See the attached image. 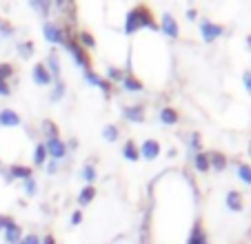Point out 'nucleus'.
I'll use <instances>...</instances> for the list:
<instances>
[{
    "label": "nucleus",
    "instance_id": "31",
    "mask_svg": "<svg viewBox=\"0 0 251 244\" xmlns=\"http://www.w3.org/2000/svg\"><path fill=\"white\" fill-rule=\"evenodd\" d=\"M45 129H47L49 138H58V129H56V124H53L51 120H47V122H45Z\"/></svg>",
    "mask_w": 251,
    "mask_h": 244
},
{
    "label": "nucleus",
    "instance_id": "25",
    "mask_svg": "<svg viewBox=\"0 0 251 244\" xmlns=\"http://www.w3.org/2000/svg\"><path fill=\"white\" fill-rule=\"evenodd\" d=\"M238 178L251 187V165H238Z\"/></svg>",
    "mask_w": 251,
    "mask_h": 244
},
{
    "label": "nucleus",
    "instance_id": "1",
    "mask_svg": "<svg viewBox=\"0 0 251 244\" xmlns=\"http://www.w3.org/2000/svg\"><path fill=\"white\" fill-rule=\"evenodd\" d=\"M145 27L158 29V23L153 20V14H151V9H149V7L138 5V7H133V9L127 14V20H125V33H127V36H131V33H136L138 29H145Z\"/></svg>",
    "mask_w": 251,
    "mask_h": 244
},
{
    "label": "nucleus",
    "instance_id": "40",
    "mask_svg": "<svg viewBox=\"0 0 251 244\" xmlns=\"http://www.w3.org/2000/svg\"><path fill=\"white\" fill-rule=\"evenodd\" d=\"M9 220H11V218H7V216H0V231H5V226L9 224Z\"/></svg>",
    "mask_w": 251,
    "mask_h": 244
},
{
    "label": "nucleus",
    "instance_id": "12",
    "mask_svg": "<svg viewBox=\"0 0 251 244\" xmlns=\"http://www.w3.org/2000/svg\"><path fill=\"white\" fill-rule=\"evenodd\" d=\"M123 116L127 118L129 122H145V109L140 104H133V107H125Z\"/></svg>",
    "mask_w": 251,
    "mask_h": 244
},
{
    "label": "nucleus",
    "instance_id": "19",
    "mask_svg": "<svg viewBox=\"0 0 251 244\" xmlns=\"http://www.w3.org/2000/svg\"><path fill=\"white\" fill-rule=\"evenodd\" d=\"M160 122L162 124H176L178 122V111L176 109H171V107H165V109H160Z\"/></svg>",
    "mask_w": 251,
    "mask_h": 244
},
{
    "label": "nucleus",
    "instance_id": "24",
    "mask_svg": "<svg viewBox=\"0 0 251 244\" xmlns=\"http://www.w3.org/2000/svg\"><path fill=\"white\" fill-rule=\"evenodd\" d=\"M49 73H51V78L60 80V65H58V56L56 53H49Z\"/></svg>",
    "mask_w": 251,
    "mask_h": 244
},
{
    "label": "nucleus",
    "instance_id": "22",
    "mask_svg": "<svg viewBox=\"0 0 251 244\" xmlns=\"http://www.w3.org/2000/svg\"><path fill=\"white\" fill-rule=\"evenodd\" d=\"M94 197H96V189L87 184V187L80 191V195H78V204H80V207H85V204H89V202L94 200Z\"/></svg>",
    "mask_w": 251,
    "mask_h": 244
},
{
    "label": "nucleus",
    "instance_id": "13",
    "mask_svg": "<svg viewBox=\"0 0 251 244\" xmlns=\"http://www.w3.org/2000/svg\"><path fill=\"white\" fill-rule=\"evenodd\" d=\"M123 87H125V91H129V94H138V91H142V82L131 73V71L123 75Z\"/></svg>",
    "mask_w": 251,
    "mask_h": 244
},
{
    "label": "nucleus",
    "instance_id": "36",
    "mask_svg": "<svg viewBox=\"0 0 251 244\" xmlns=\"http://www.w3.org/2000/svg\"><path fill=\"white\" fill-rule=\"evenodd\" d=\"M191 149H194V151H198V153H200V136H198V133H194V136H191Z\"/></svg>",
    "mask_w": 251,
    "mask_h": 244
},
{
    "label": "nucleus",
    "instance_id": "26",
    "mask_svg": "<svg viewBox=\"0 0 251 244\" xmlns=\"http://www.w3.org/2000/svg\"><path fill=\"white\" fill-rule=\"evenodd\" d=\"M102 136H104V140H107V142H116V140H118V136H120V131L114 127V124H107V127H104V131H102Z\"/></svg>",
    "mask_w": 251,
    "mask_h": 244
},
{
    "label": "nucleus",
    "instance_id": "14",
    "mask_svg": "<svg viewBox=\"0 0 251 244\" xmlns=\"http://www.w3.org/2000/svg\"><path fill=\"white\" fill-rule=\"evenodd\" d=\"M225 204L229 211H242V195L238 191H229L225 197Z\"/></svg>",
    "mask_w": 251,
    "mask_h": 244
},
{
    "label": "nucleus",
    "instance_id": "6",
    "mask_svg": "<svg viewBox=\"0 0 251 244\" xmlns=\"http://www.w3.org/2000/svg\"><path fill=\"white\" fill-rule=\"evenodd\" d=\"M51 73H49V69H47V65L45 62H38V65L33 67V82L36 85H40V87H47V85H51Z\"/></svg>",
    "mask_w": 251,
    "mask_h": 244
},
{
    "label": "nucleus",
    "instance_id": "9",
    "mask_svg": "<svg viewBox=\"0 0 251 244\" xmlns=\"http://www.w3.org/2000/svg\"><path fill=\"white\" fill-rule=\"evenodd\" d=\"M162 31L167 33V36L171 38V40H176V38H178V33H180V29H178V23H176V18L171 14H165L162 16Z\"/></svg>",
    "mask_w": 251,
    "mask_h": 244
},
{
    "label": "nucleus",
    "instance_id": "27",
    "mask_svg": "<svg viewBox=\"0 0 251 244\" xmlns=\"http://www.w3.org/2000/svg\"><path fill=\"white\" fill-rule=\"evenodd\" d=\"M14 73V67L9 65V62H0V80H5L7 82V78Z\"/></svg>",
    "mask_w": 251,
    "mask_h": 244
},
{
    "label": "nucleus",
    "instance_id": "2",
    "mask_svg": "<svg viewBox=\"0 0 251 244\" xmlns=\"http://www.w3.org/2000/svg\"><path fill=\"white\" fill-rule=\"evenodd\" d=\"M225 33V27L223 24H216L211 20H200V36H202L204 43H213V40H218L220 36Z\"/></svg>",
    "mask_w": 251,
    "mask_h": 244
},
{
    "label": "nucleus",
    "instance_id": "15",
    "mask_svg": "<svg viewBox=\"0 0 251 244\" xmlns=\"http://www.w3.org/2000/svg\"><path fill=\"white\" fill-rule=\"evenodd\" d=\"M5 240L9 244H18L20 242V226L14 220H9V224L5 226Z\"/></svg>",
    "mask_w": 251,
    "mask_h": 244
},
{
    "label": "nucleus",
    "instance_id": "33",
    "mask_svg": "<svg viewBox=\"0 0 251 244\" xmlns=\"http://www.w3.org/2000/svg\"><path fill=\"white\" fill-rule=\"evenodd\" d=\"M18 244H40V240H38V235L29 233L27 238H20V242H18Z\"/></svg>",
    "mask_w": 251,
    "mask_h": 244
},
{
    "label": "nucleus",
    "instance_id": "32",
    "mask_svg": "<svg viewBox=\"0 0 251 244\" xmlns=\"http://www.w3.org/2000/svg\"><path fill=\"white\" fill-rule=\"evenodd\" d=\"M31 7H33V9H38V11H43V14H47V11H49V2H43V0L31 2Z\"/></svg>",
    "mask_w": 251,
    "mask_h": 244
},
{
    "label": "nucleus",
    "instance_id": "28",
    "mask_svg": "<svg viewBox=\"0 0 251 244\" xmlns=\"http://www.w3.org/2000/svg\"><path fill=\"white\" fill-rule=\"evenodd\" d=\"M18 53L23 58H29L33 53V43H20L18 45Z\"/></svg>",
    "mask_w": 251,
    "mask_h": 244
},
{
    "label": "nucleus",
    "instance_id": "29",
    "mask_svg": "<svg viewBox=\"0 0 251 244\" xmlns=\"http://www.w3.org/2000/svg\"><path fill=\"white\" fill-rule=\"evenodd\" d=\"M80 43L85 45V47H96V40H94V36H91L89 31H82L80 33Z\"/></svg>",
    "mask_w": 251,
    "mask_h": 244
},
{
    "label": "nucleus",
    "instance_id": "42",
    "mask_svg": "<svg viewBox=\"0 0 251 244\" xmlns=\"http://www.w3.org/2000/svg\"><path fill=\"white\" fill-rule=\"evenodd\" d=\"M56 169H58V165H56V160H53L51 165L47 167V171H49V173H56Z\"/></svg>",
    "mask_w": 251,
    "mask_h": 244
},
{
    "label": "nucleus",
    "instance_id": "38",
    "mask_svg": "<svg viewBox=\"0 0 251 244\" xmlns=\"http://www.w3.org/2000/svg\"><path fill=\"white\" fill-rule=\"evenodd\" d=\"M9 94H11L9 85H7L5 80H0V96H9Z\"/></svg>",
    "mask_w": 251,
    "mask_h": 244
},
{
    "label": "nucleus",
    "instance_id": "21",
    "mask_svg": "<svg viewBox=\"0 0 251 244\" xmlns=\"http://www.w3.org/2000/svg\"><path fill=\"white\" fill-rule=\"evenodd\" d=\"M209 167H213V169H225V167H227V158H225L223 153H218V151H211V153H209Z\"/></svg>",
    "mask_w": 251,
    "mask_h": 244
},
{
    "label": "nucleus",
    "instance_id": "45",
    "mask_svg": "<svg viewBox=\"0 0 251 244\" xmlns=\"http://www.w3.org/2000/svg\"><path fill=\"white\" fill-rule=\"evenodd\" d=\"M249 233H251V231H249Z\"/></svg>",
    "mask_w": 251,
    "mask_h": 244
},
{
    "label": "nucleus",
    "instance_id": "20",
    "mask_svg": "<svg viewBox=\"0 0 251 244\" xmlns=\"http://www.w3.org/2000/svg\"><path fill=\"white\" fill-rule=\"evenodd\" d=\"M194 167H196V171L198 173H204V171H209L211 167H209V153H196V158H194Z\"/></svg>",
    "mask_w": 251,
    "mask_h": 244
},
{
    "label": "nucleus",
    "instance_id": "35",
    "mask_svg": "<svg viewBox=\"0 0 251 244\" xmlns=\"http://www.w3.org/2000/svg\"><path fill=\"white\" fill-rule=\"evenodd\" d=\"M62 94H65V85H62L60 80H56V94H53L51 98H53V100H58V98H60Z\"/></svg>",
    "mask_w": 251,
    "mask_h": 244
},
{
    "label": "nucleus",
    "instance_id": "30",
    "mask_svg": "<svg viewBox=\"0 0 251 244\" xmlns=\"http://www.w3.org/2000/svg\"><path fill=\"white\" fill-rule=\"evenodd\" d=\"M109 80H116V82H118V80H123V71L109 67V69H107V82H109Z\"/></svg>",
    "mask_w": 251,
    "mask_h": 244
},
{
    "label": "nucleus",
    "instance_id": "16",
    "mask_svg": "<svg viewBox=\"0 0 251 244\" xmlns=\"http://www.w3.org/2000/svg\"><path fill=\"white\" fill-rule=\"evenodd\" d=\"M123 155H125V160H129V162H138V158H140V151H138L136 142H133V140L125 142V145H123Z\"/></svg>",
    "mask_w": 251,
    "mask_h": 244
},
{
    "label": "nucleus",
    "instance_id": "7",
    "mask_svg": "<svg viewBox=\"0 0 251 244\" xmlns=\"http://www.w3.org/2000/svg\"><path fill=\"white\" fill-rule=\"evenodd\" d=\"M138 151L145 160H156L160 155V145H158V140H145Z\"/></svg>",
    "mask_w": 251,
    "mask_h": 244
},
{
    "label": "nucleus",
    "instance_id": "43",
    "mask_svg": "<svg viewBox=\"0 0 251 244\" xmlns=\"http://www.w3.org/2000/svg\"><path fill=\"white\" fill-rule=\"evenodd\" d=\"M196 16H198V11H196V9H189V11H187V18H191V20H194Z\"/></svg>",
    "mask_w": 251,
    "mask_h": 244
},
{
    "label": "nucleus",
    "instance_id": "34",
    "mask_svg": "<svg viewBox=\"0 0 251 244\" xmlns=\"http://www.w3.org/2000/svg\"><path fill=\"white\" fill-rule=\"evenodd\" d=\"M25 189H27L29 195H33V193H36V180H33V178L25 180Z\"/></svg>",
    "mask_w": 251,
    "mask_h": 244
},
{
    "label": "nucleus",
    "instance_id": "8",
    "mask_svg": "<svg viewBox=\"0 0 251 244\" xmlns=\"http://www.w3.org/2000/svg\"><path fill=\"white\" fill-rule=\"evenodd\" d=\"M85 80H87V82H89V85L100 87V89H102L107 96L111 94V82H107V80H104V78H100V75H98V73H94V71H91V69H87V71H85Z\"/></svg>",
    "mask_w": 251,
    "mask_h": 244
},
{
    "label": "nucleus",
    "instance_id": "37",
    "mask_svg": "<svg viewBox=\"0 0 251 244\" xmlns=\"http://www.w3.org/2000/svg\"><path fill=\"white\" fill-rule=\"evenodd\" d=\"M80 222H82V213L80 211H74V213H71V224L76 226V224H80Z\"/></svg>",
    "mask_w": 251,
    "mask_h": 244
},
{
    "label": "nucleus",
    "instance_id": "11",
    "mask_svg": "<svg viewBox=\"0 0 251 244\" xmlns=\"http://www.w3.org/2000/svg\"><path fill=\"white\" fill-rule=\"evenodd\" d=\"M20 124V116L11 109H2L0 111V127H18Z\"/></svg>",
    "mask_w": 251,
    "mask_h": 244
},
{
    "label": "nucleus",
    "instance_id": "10",
    "mask_svg": "<svg viewBox=\"0 0 251 244\" xmlns=\"http://www.w3.org/2000/svg\"><path fill=\"white\" fill-rule=\"evenodd\" d=\"M187 244H209V242H207V233H204L202 222H200V220L194 222V229H191Z\"/></svg>",
    "mask_w": 251,
    "mask_h": 244
},
{
    "label": "nucleus",
    "instance_id": "5",
    "mask_svg": "<svg viewBox=\"0 0 251 244\" xmlns=\"http://www.w3.org/2000/svg\"><path fill=\"white\" fill-rule=\"evenodd\" d=\"M43 33H45V38H47L49 43H53V45H65V33H62V29L58 27V24L45 23V24H43Z\"/></svg>",
    "mask_w": 251,
    "mask_h": 244
},
{
    "label": "nucleus",
    "instance_id": "3",
    "mask_svg": "<svg viewBox=\"0 0 251 244\" xmlns=\"http://www.w3.org/2000/svg\"><path fill=\"white\" fill-rule=\"evenodd\" d=\"M65 47L71 51V56H74V60H76V65H80L85 71L89 69V58H87L85 49H82L76 40H65Z\"/></svg>",
    "mask_w": 251,
    "mask_h": 244
},
{
    "label": "nucleus",
    "instance_id": "17",
    "mask_svg": "<svg viewBox=\"0 0 251 244\" xmlns=\"http://www.w3.org/2000/svg\"><path fill=\"white\" fill-rule=\"evenodd\" d=\"M80 178L85 180V182L89 184V187H94V182L98 180V173H96V167L91 165V162H87V165L80 169Z\"/></svg>",
    "mask_w": 251,
    "mask_h": 244
},
{
    "label": "nucleus",
    "instance_id": "44",
    "mask_svg": "<svg viewBox=\"0 0 251 244\" xmlns=\"http://www.w3.org/2000/svg\"><path fill=\"white\" fill-rule=\"evenodd\" d=\"M249 153H251V146H249Z\"/></svg>",
    "mask_w": 251,
    "mask_h": 244
},
{
    "label": "nucleus",
    "instance_id": "4",
    "mask_svg": "<svg viewBox=\"0 0 251 244\" xmlns=\"http://www.w3.org/2000/svg\"><path fill=\"white\" fill-rule=\"evenodd\" d=\"M45 149H47V155H51L53 160H62L67 153V145L60 140V138H47V142H45Z\"/></svg>",
    "mask_w": 251,
    "mask_h": 244
},
{
    "label": "nucleus",
    "instance_id": "41",
    "mask_svg": "<svg viewBox=\"0 0 251 244\" xmlns=\"http://www.w3.org/2000/svg\"><path fill=\"white\" fill-rule=\"evenodd\" d=\"M40 244H56V240H53V235H45V240Z\"/></svg>",
    "mask_w": 251,
    "mask_h": 244
},
{
    "label": "nucleus",
    "instance_id": "18",
    "mask_svg": "<svg viewBox=\"0 0 251 244\" xmlns=\"http://www.w3.org/2000/svg\"><path fill=\"white\" fill-rule=\"evenodd\" d=\"M14 178H18V180H29L31 178V169L29 167H20V165H14L9 169V182Z\"/></svg>",
    "mask_w": 251,
    "mask_h": 244
},
{
    "label": "nucleus",
    "instance_id": "23",
    "mask_svg": "<svg viewBox=\"0 0 251 244\" xmlns=\"http://www.w3.org/2000/svg\"><path fill=\"white\" fill-rule=\"evenodd\" d=\"M45 160H47V149H45V142H40V145H36V151H33V162L43 167Z\"/></svg>",
    "mask_w": 251,
    "mask_h": 244
},
{
    "label": "nucleus",
    "instance_id": "39",
    "mask_svg": "<svg viewBox=\"0 0 251 244\" xmlns=\"http://www.w3.org/2000/svg\"><path fill=\"white\" fill-rule=\"evenodd\" d=\"M242 80H245V87H247V91H249V96H251V71H247Z\"/></svg>",
    "mask_w": 251,
    "mask_h": 244
}]
</instances>
